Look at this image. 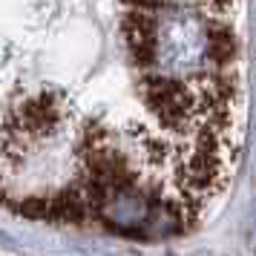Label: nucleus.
I'll return each instance as SVG.
<instances>
[{
  "mask_svg": "<svg viewBox=\"0 0 256 256\" xmlns=\"http://www.w3.org/2000/svg\"><path fill=\"white\" fill-rule=\"evenodd\" d=\"M248 132L242 0H0V208L184 236Z\"/></svg>",
  "mask_w": 256,
  "mask_h": 256,
  "instance_id": "f257e3e1",
  "label": "nucleus"
}]
</instances>
